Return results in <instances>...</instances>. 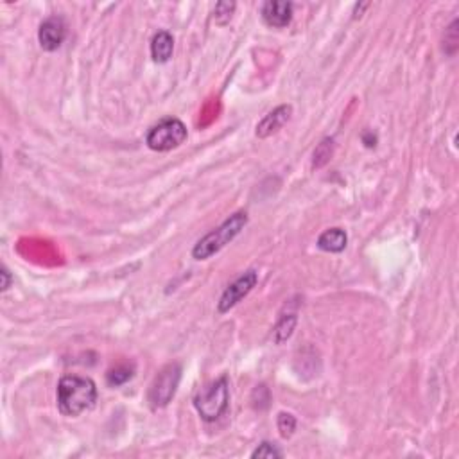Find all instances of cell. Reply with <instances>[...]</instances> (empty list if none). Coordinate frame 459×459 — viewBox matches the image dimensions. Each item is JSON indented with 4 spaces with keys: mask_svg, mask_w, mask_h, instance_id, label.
I'll return each instance as SVG.
<instances>
[{
    "mask_svg": "<svg viewBox=\"0 0 459 459\" xmlns=\"http://www.w3.org/2000/svg\"><path fill=\"white\" fill-rule=\"evenodd\" d=\"M97 400V386L88 377L67 375L58 382V409L65 417H78L92 409Z\"/></svg>",
    "mask_w": 459,
    "mask_h": 459,
    "instance_id": "cell-1",
    "label": "cell"
},
{
    "mask_svg": "<svg viewBox=\"0 0 459 459\" xmlns=\"http://www.w3.org/2000/svg\"><path fill=\"white\" fill-rule=\"evenodd\" d=\"M246 224H248V215L244 212H237V214L230 215L219 228L208 232L203 239L196 242V246L192 248V257L196 260H206L212 255L219 253L224 246L230 244L244 230Z\"/></svg>",
    "mask_w": 459,
    "mask_h": 459,
    "instance_id": "cell-2",
    "label": "cell"
},
{
    "mask_svg": "<svg viewBox=\"0 0 459 459\" xmlns=\"http://www.w3.org/2000/svg\"><path fill=\"white\" fill-rule=\"evenodd\" d=\"M228 378L221 377L206 384L194 397V408L205 422H215L228 409Z\"/></svg>",
    "mask_w": 459,
    "mask_h": 459,
    "instance_id": "cell-3",
    "label": "cell"
},
{
    "mask_svg": "<svg viewBox=\"0 0 459 459\" xmlns=\"http://www.w3.org/2000/svg\"><path fill=\"white\" fill-rule=\"evenodd\" d=\"M185 140H187V128L180 119H174V117L160 120L158 124L149 129L146 137L149 149L158 151V153L176 149Z\"/></svg>",
    "mask_w": 459,
    "mask_h": 459,
    "instance_id": "cell-4",
    "label": "cell"
},
{
    "mask_svg": "<svg viewBox=\"0 0 459 459\" xmlns=\"http://www.w3.org/2000/svg\"><path fill=\"white\" fill-rule=\"evenodd\" d=\"M181 378V366L178 362L167 365L156 375L149 387V403L153 409L165 408L174 395H176L178 384Z\"/></svg>",
    "mask_w": 459,
    "mask_h": 459,
    "instance_id": "cell-5",
    "label": "cell"
},
{
    "mask_svg": "<svg viewBox=\"0 0 459 459\" xmlns=\"http://www.w3.org/2000/svg\"><path fill=\"white\" fill-rule=\"evenodd\" d=\"M257 282H258V275L255 269H249L246 271L244 275H240L235 282L230 283V285L224 289L223 297H221L219 303H217V312L224 314L230 309H233L242 298H246L249 292L253 291Z\"/></svg>",
    "mask_w": 459,
    "mask_h": 459,
    "instance_id": "cell-6",
    "label": "cell"
},
{
    "mask_svg": "<svg viewBox=\"0 0 459 459\" xmlns=\"http://www.w3.org/2000/svg\"><path fill=\"white\" fill-rule=\"evenodd\" d=\"M67 38V24L61 17H49L43 20L38 31V40L43 51L52 52L61 47V43Z\"/></svg>",
    "mask_w": 459,
    "mask_h": 459,
    "instance_id": "cell-7",
    "label": "cell"
},
{
    "mask_svg": "<svg viewBox=\"0 0 459 459\" xmlns=\"http://www.w3.org/2000/svg\"><path fill=\"white\" fill-rule=\"evenodd\" d=\"M262 18L269 27H287L292 20V4L285 0H269L262 6Z\"/></svg>",
    "mask_w": 459,
    "mask_h": 459,
    "instance_id": "cell-8",
    "label": "cell"
},
{
    "mask_svg": "<svg viewBox=\"0 0 459 459\" xmlns=\"http://www.w3.org/2000/svg\"><path fill=\"white\" fill-rule=\"evenodd\" d=\"M292 108L289 104H282V106L275 108L273 112L267 113L264 119L260 120V124L257 126V137L258 138H267L269 135L276 133L282 126L291 119Z\"/></svg>",
    "mask_w": 459,
    "mask_h": 459,
    "instance_id": "cell-9",
    "label": "cell"
},
{
    "mask_svg": "<svg viewBox=\"0 0 459 459\" xmlns=\"http://www.w3.org/2000/svg\"><path fill=\"white\" fill-rule=\"evenodd\" d=\"M174 51V40L169 35L167 31H160L156 33L153 42H151V56L156 63H167Z\"/></svg>",
    "mask_w": 459,
    "mask_h": 459,
    "instance_id": "cell-10",
    "label": "cell"
},
{
    "mask_svg": "<svg viewBox=\"0 0 459 459\" xmlns=\"http://www.w3.org/2000/svg\"><path fill=\"white\" fill-rule=\"evenodd\" d=\"M348 237L344 233V230L341 228H331L319 235L318 239V248L326 253H341L344 248H347Z\"/></svg>",
    "mask_w": 459,
    "mask_h": 459,
    "instance_id": "cell-11",
    "label": "cell"
},
{
    "mask_svg": "<svg viewBox=\"0 0 459 459\" xmlns=\"http://www.w3.org/2000/svg\"><path fill=\"white\" fill-rule=\"evenodd\" d=\"M297 314H285V316H282L280 318V322L276 323L275 326V343L276 344H282L285 343V341L289 340L292 335V331H294V326H297Z\"/></svg>",
    "mask_w": 459,
    "mask_h": 459,
    "instance_id": "cell-12",
    "label": "cell"
},
{
    "mask_svg": "<svg viewBox=\"0 0 459 459\" xmlns=\"http://www.w3.org/2000/svg\"><path fill=\"white\" fill-rule=\"evenodd\" d=\"M135 374V366L133 365H119L115 368H112L106 374V382L110 386H122L129 378L133 377Z\"/></svg>",
    "mask_w": 459,
    "mask_h": 459,
    "instance_id": "cell-13",
    "label": "cell"
},
{
    "mask_svg": "<svg viewBox=\"0 0 459 459\" xmlns=\"http://www.w3.org/2000/svg\"><path fill=\"white\" fill-rule=\"evenodd\" d=\"M332 155H334V138H325L314 151L312 167H323L332 158Z\"/></svg>",
    "mask_w": 459,
    "mask_h": 459,
    "instance_id": "cell-14",
    "label": "cell"
},
{
    "mask_svg": "<svg viewBox=\"0 0 459 459\" xmlns=\"http://www.w3.org/2000/svg\"><path fill=\"white\" fill-rule=\"evenodd\" d=\"M276 425L282 434V438H291L294 429H297V418L292 417L291 412H280L276 418Z\"/></svg>",
    "mask_w": 459,
    "mask_h": 459,
    "instance_id": "cell-15",
    "label": "cell"
},
{
    "mask_svg": "<svg viewBox=\"0 0 459 459\" xmlns=\"http://www.w3.org/2000/svg\"><path fill=\"white\" fill-rule=\"evenodd\" d=\"M235 11V2H219L215 6L214 11V20L219 26H226L228 22L232 20V15Z\"/></svg>",
    "mask_w": 459,
    "mask_h": 459,
    "instance_id": "cell-16",
    "label": "cell"
},
{
    "mask_svg": "<svg viewBox=\"0 0 459 459\" xmlns=\"http://www.w3.org/2000/svg\"><path fill=\"white\" fill-rule=\"evenodd\" d=\"M282 451H280L278 447L273 445V443L269 442H264L260 443V445L257 447L253 451V454H251V458H266V459H273V458H282Z\"/></svg>",
    "mask_w": 459,
    "mask_h": 459,
    "instance_id": "cell-17",
    "label": "cell"
},
{
    "mask_svg": "<svg viewBox=\"0 0 459 459\" xmlns=\"http://www.w3.org/2000/svg\"><path fill=\"white\" fill-rule=\"evenodd\" d=\"M456 27H458V20H454L451 24V27H449V29H447V33H445V52L447 54H454L456 51H458V29H456Z\"/></svg>",
    "mask_w": 459,
    "mask_h": 459,
    "instance_id": "cell-18",
    "label": "cell"
},
{
    "mask_svg": "<svg viewBox=\"0 0 459 459\" xmlns=\"http://www.w3.org/2000/svg\"><path fill=\"white\" fill-rule=\"evenodd\" d=\"M0 276H2L0 289H2V292H6L9 289V285H11V273H9L8 267H2V271H0Z\"/></svg>",
    "mask_w": 459,
    "mask_h": 459,
    "instance_id": "cell-19",
    "label": "cell"
},
{
    "mask_svg": "<svg viewBox=\"0 0 459 459\" xmlns=\"http://www.w3.org/2000/svg\"><path fill=\"white\" fill-rule=\"evenodd\" d=\"M362 142H365L366 147H375L377 146V137L372 131H365L362 133Z\"/></svg>",
    "mask_w": 459,
    "mask_h": 459,
    "instance_id": "cell-20",
    "label": "cell"
}]
</instances>
